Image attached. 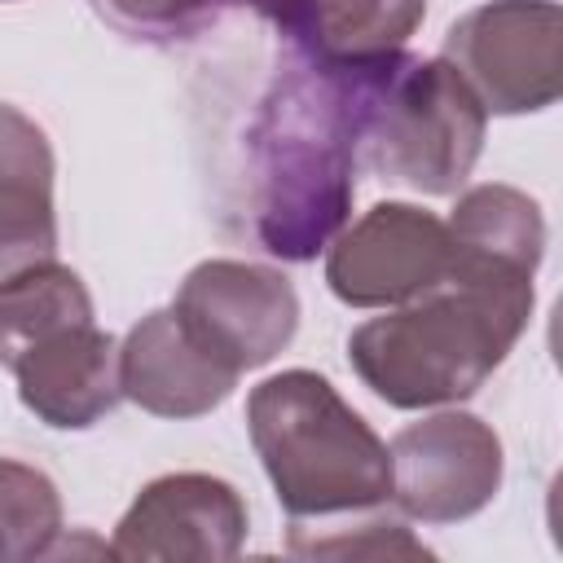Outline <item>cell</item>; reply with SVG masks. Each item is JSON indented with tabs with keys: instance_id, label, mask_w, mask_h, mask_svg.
<instances>
[{
	"instance_id": "cell-10",
	"label": "cell",
	"mask_w": 563,
	"mask_h": 563,
	"mask_svg": "<svg viewBox=\"0 0 563 563\" xmlns=\"http://www.w3.org/2000/svg\"><path fill=\"white\" fill-rule=\"evenodd\" d=\"M9 369L22 405L57 431H84L119 400V347L92 317L40 334Z\"/></svg>"
},
{
	"instance_id": "cell-9",
	"label": "cell",
	"mask_w": 563,
	"mask_h": 563,
	"mask_svg": "<svg viewBox=\"0 0 563 563\" xmlns=\"http://www.w3.org/2000/svg\"><path fill=\"white\" fill-rule=\"evenodd\" d=\"M246 541V501L229 479L176 471L150 479L114 528V559L128 563H224Z\"/></svg>"
},
{
	"instance_id": "cell-16",
	"label": "cell",
	"mask_w": 563,
	"mask_h": 563,
	"mask_svg": "<svg viewBox=\"0 0 563 563\" xmlns=\"http://www.w3.org/2000/svg\"><path fill=\"white\" fill-rule=\"evenodd\" d=\"M62 532L57 484L13 457H0V563L4 559H44Z\"/></svg>"
},
{
	"instance_id": "cell-2",
	"label": "cell",
	"mask_w": 563,
	"mask_h": 563,
	"mask_svg": "<svg viewBox=\"0 0 563 563\" xmlns=\"http://www.w3.org/2000/svg\"><path fill=\"white\" fill-rule=\"evenodd\" d=\"M532 273L449 260L427 295L352 330L347 361L396 409L457 405L510 356L532 321Z\"/></svg>"
},
{
	"instance_id": "cell-7",
	"label": "cell",
	"mask_w": 563,
	"mask_h": 563,
	"mask_svg": "<svg viewBox=\"0 0 563 563\" xmlns=\"http://www.w3.org/2000/svg\"><path fill=\"white\" fill-rule=\"evenodd\" d=\"M391 501L418 523H457L479 515L501 488L497 431L462 409L409 422L391 440Z\"/></svg>"
},
{
	"instance_id": "cell-17",
	"label": "cell",
	"mask_w": 563,
	"mask_h": 563,
	"mask_svg": "<svg viewBox=\"0 0 563 563\" xmlns=\"http://www.w3.org/2000/svg\"><path fill=\"white\" fill-rule=\"evenodd\" d=\"M290 554H308V559H321V554H334V559H431V550L422 541L409 537L405 523L396 519H365L356 523L352 532L334 528L330 537H308L299 528H290Z\"/></svg>"
},
{
	"instance_id": "cell-3",
	"label": "cell",
	"mask_w": 563,
	"mask_h": 563,
	"mask_svg": "<svg viewBox=\"0 0 563 563\" xmlns=\"http://www.w3.org/2000/svg\"><path fill=\"white\" fill-rule=\"evenodd\" d=\"M246 431L290 519L374 510L391 497L387 444L312 369H282L251 387Z\"/></svg>"
},
{
	"instance_id": "cell-4",
	"label": "cell",
	"mask_w": 563,
	"mask_h": 563,
	"mask_svg": "<svg viewBox=\"0 0 563 563\" xmlns=\"http://www.w3.org/2000/svg\"><path fill=\"white\" fill-rule=\"evenodd\" d=\"M488 110L444 57H387L369 110L361 154L387 180L418 194H457L484 150Z\"/></svg>"
},
{
	"instance_id": "cell-18",
	"label": "cell",
	"mask_w": 563,
	"mask_h": 563,
	"mask_svg": "<svg viewBox=\"0 0 563 563\" xmlns=\"http://www.w3.org/2000/svg\"><path fill=\"white\" fill-rule=\"evenodd\" d=\"M101 4L110 9L114 22H123L132 31L172 35V31H189L198 18H207L216 0H101Z\"/></svg>"
},
{
	"instance_id": "cell-19",
	"label": "cell",
	"mask_w": 563,
	"mask_h": 563,
	"mask_svg": "<svg viewBox=\"0 0 563 563\" xmlns=\"http://www.w3.org/2000/svg\"><path fill=\"white\" fill-rule=\"evenodd\" d=\"M238 4H246V9H255L260 18L277 22L286 35H299L303 22L312 18V9H317L321 0H238Z\"/></svg>"
},
{
	"instance_id": "cell-14",
	"label": "cell",
	"mask_w": 563,
	"mask_h": 563,
	"mask_svg": "<svg viewBox=\"0 0 563 563\" xmlns=\"http://www.w3.org/2000/svg\"><path fill=\"white\" fill-rule=\"evenodd\" d=\"M422 18L427 0H321L295 40L308 57L334 66H369L405 53Z\"/></svg>"
},
{
	"instance_id": "cell-13",
	"label": "cell",
	"mask_w": 563,
	"mask_h": 563,
	"mask_svg": "<svg viewBox=\"0 0 563 563\" xmlns=\"http://www.w3.org/2000/svg\"><path fill=\"white\" fill-rule=\"evenodd\" d=\"M449 246L453 260L466 264L537 273L545 251V216L537 198L515 185H475L457 198L449 216Z\"/></svg>"
},
{
	"instance_id": "cell-12",
	"label": "cell",
	"mask_w": 563,
	"mask_h": 563,
	"mask_svg": "<svg viewBox=\"0 0 563 563\" xmlns=\"http://www.w3.org/2000/svg\"><path fill=\"white\" fill-rule=\"evenodd\" d=\"M57 260L53 150L48 136L0 101V282Z\"/></svg>"
},
{
	"instance_id": "cell-8",
	"label": "cell",
	"mask_w": 563,
	"mask_h": 563,
	"mask_svg": "<svg viewBox=\"0 0 563 563\" xmlns=\"http://www.w3.org/2000/svg\"><path fill=\"white\" fill-rule=\"evenodd\" d=\"M449 224L413 202H378L330 238L325 286L352 308H396L444 282Z\"/></svg>"
},
{
	"instance_id": "cell-15",
	"label": "cell",
	"mask_w": 563,
	"mask_h": 563,
	"mask_svg": "<svg viewBox=\"0 0 563 563\" xmlns=\"http://www.w3.org/2000/svg\"><path fill=\"white\" fill-rule=\"evenodd\" d=\"M88 317H92V295L75 268L57 260L22 268L18 277L0 282V365L9 369L18 352L31 347L40 334Z\"/></svg>"
},
{
	"instance_id": "cell-5",
	"label": "cell",
	"mask_w": 563,
	"mask_h": 563,
	"mask_svg": "<svg viewBox=\"0 0 563 563\" xmlns=\"http://www.w3.org/2000/svg\"><path fill=\"white\" fill-rule=\"evenodd\" d=\"M440 57L484 110H545L563 92V9L554 0H488L449 26Z\"/></svg>"
},
{
	"instance_id": "cell-11",
	"label": "cell",
	"mask_w": 563,
	"mask_h": 563,
	"mask_svg": "<svg viewBox=\"0 0 563 563\" xmlns=\"http://www.w3.org/2000/svg\"><path fill=\"white\" fill-rule=\"evenodd\" d=\"M238 374L211 361L172 308L141 317L119 347V396L154 418H198L224 405Z\"/></svg>"
},
{
	"instance_id": "cell-6",
	"label": "cell",
	"mask_w": 563,
	"mask_h": 563,
	"mask_svg": "<svg viewBox=\"0 0 563 563\" xmlns=\"http://www.w3.org/2000/svg\"><path fill=\"white\" fill-rule=\"evenodd\" d=\"M172 312L211 361L242 374L268 365L295 339L299 295L268 264L202 260L180 282Z\"/></svg>"
},
{
	"instance_id": "cell-1",
	"label": "cell",
	"mask_w": 563,
	"mask_h": 563,
	"mask_svg": "<svg viewBox=\"0 0 563 563\" xmlns=\"http://www.w3.org/2000/svg\"><path fill=\"white\" fill-rule=\"evenodd\" d=\"M383 62L334 66L303 53L268 88L251 128V216L268 255L312 260L347 224L365 110Z\"/></svg>"
}]
</instances>
